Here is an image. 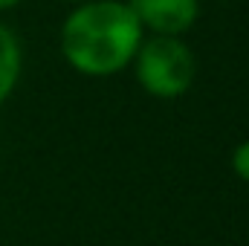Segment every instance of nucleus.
<instances>
[{
    "instance_id": "obj_4",
    "label": "nucleus",
    "mask_w": 249,
    "mask_h": 246,
    "mask_svg": "<svg viewBox=\"0 0 249 246\" xmlns=\"http://www.w3.org/2000/svg\"><path fill=\"white\" fill-rule=\"evenodd\" d=\"M20 67H23L20 44H18L15 32L0 23V105L12 96V90L20 78Z\"/></svg>"
},
{
    "instance_id": "obj_1",
    "label": "nucleus",
    "mask_w": 249,
    "mask_h": 246,
    "mask_svg": "<svg viewBox=\"0 0 249 246\" xmlns=\"http://www.w3.org/2000/svg\"><path fill=\"white\" fill-rule=\"evenodd\" d=\"M145 29L119 0H90L70 12L61 26V53L84 75H113L133 61Z\"/></svg>"
},
{
    "instance_id": "obj_6",
    "label": "nucleus",
    "mask_w": 249,
    "mask_h": 246,
    "mask_svg": "<svg viewBox=\"0 0 249 246\" xmlns=\"http://www.w3.org/2000/svg\"><path fill=\"white\" fill-rule=\"evenodd\" d=\"M20 0H0V9H12V6H18Z\"/></svg>"
},
{
    "instance_id": "obj_5",
    "label": "nucleus",
    "mask_w": 249,
    "mask_h": 246,
    "mask_svg": "<svg viewBox=\"0 0 249 246\" xmlns=\"http://www.w3.org/2000/svg\"><path fill=\"white\" fill-rule=\"evenodd\" d=\"M232 171H235L241 180L249 183V139L235 148V154H232Z\"/></svg>"
},
{
    "instance_id": "obj_2",
    "label": "nucleus",
    "mask_w": 249,
    "mask_h": 246,
    "mask_svg": "<svg viewBox=\"0 0 249 246\" xmlns=\"http://www.w3.org/2000/svg\"><path fill=\"white\" fill-rule=\"evenodd\" d=\"M136 81L157 99H177L194 84L197 64L186 41L177 35L142 38L136 55Z\"/></svg>"
},
{
    "instance_id": "obj_3",
    "label": "nucleus",
    "mask_w": 249,
    "mask_h": 246,
    "mask_svg": "<svg viewBox=\"0 0 249 246\" xmlns=\"http://www.w3.org/2000/svg\"><path fill=\"white\" fill-rule=\"evenodd\" d=\"M142 29L151 35H183L200 15V0H130L127 3Z\"/></svg>"
}]
</instances>
